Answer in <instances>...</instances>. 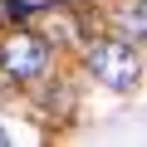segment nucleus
<instances>
[{"label": "nucleus", "instance_id": "1", "mask_svg": "<svg viewBox=\"0 0 147 147\" xmlns=\"http://www.w3.org/2000/svg\"><path fill=\"white\" fill-rule=\"evenodd\" d=\"M88 74L98 84H108V88H132L137 79H142V64H137V54H132V44L127 39H98V44H88Z\"/></svg>", "mask_w": 147, "mask_h": 147}, {"label": "nucleus", "instance_id": "3", "mask_svg": "<svg viewBox=\"0 0 147 147\" xmlns=\"http://www.w3.org/2000/svg\"><path fill=\"white\" fill-rule=\"evenodd\" d=\"M113 25H118L123 39L147 44V0H123V5L113 10Z\"/></svg>", "mask_w": 147, "mask_h": 147}, {"label": "nucleus", "instance_id": "2", "mask_svg": "<svg viewBox=\"0 0 147 147\" xmlns=\"http://www.w3.org/2000/svg\"><path fill=\"white\" fill-rule=\"evenodd\" d=\"M44 64H49V49H44V39L30 34V30H15L5 44H0V69H5L10 79H39Z\"/></svg>", "mask_w": 147, "mask_h": 147}, {"label": "nucleus", "instance_id": "4", "mask_svg": "<svg viewBox=\"0 0 147 147\" xmlns=\"http://www.w3.org/2000/svg\"><path fill=\"white\" fill-rule=\"evenodd\" d=\"M0 147H5V127H0Z\"/></svg>", "mask_w": 147, "mask_h": 147}]
</instances>
